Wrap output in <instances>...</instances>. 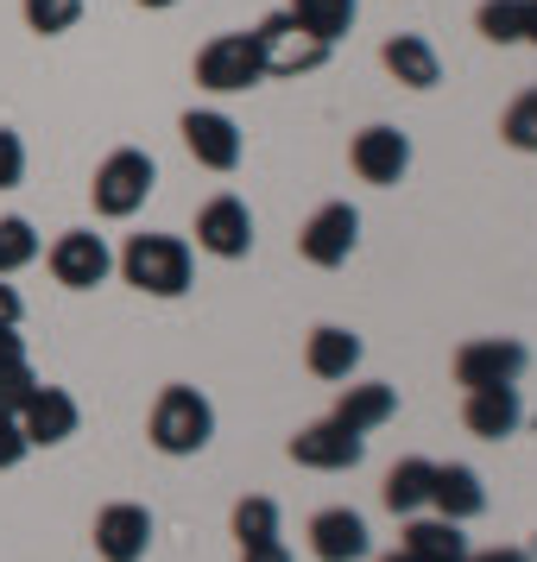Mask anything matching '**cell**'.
<instances>
[{
    "instance_id": "obj_15",
    "label": "cell",
    "mask_w": 537,
    "mask_h": 562,
    "mask_svg": "<svg viewBox=\"0 0 537 562\" xmlns=\"http://www.w3.org/2000/svg\"><path fill=\"white\" fill-rule=\"evenodd\" d=\"M20 430H26L32 449H57L77 436V398L64 385H32L26 411H20Z\"/></svg>"
},
{
    "instance_id": "obj_19",
    "label": "cell",
    "mask_w": 537,
    "mask_h": 562,
    "mask_svg": "<svg viewBox=\"0 0 537 562\" xmlns=\"http://www.w3.org/2000/svg\"><path fill=\"white\" fill-rule=\"evenodd\" d=\"M399 411V392L392 385H380V380H360V385H342V398H335V424H348L355 436H367V430H380L385 417Z\"/></svg>"
},
{
    "instance_id": "obj_25",
    "label": "cell",
    "mask_w": 537,
    "mask_h": 562,
    "mask_svg": "<svg viewBox=\"0 0 537 562\" xmlns=\"http://www.w3.org/2000/svg\"><path fill=\"white\" fill-rule=\"evenodd\" d=\"M474 26H481V38H493V45H525V0H481Z\"/></svg>"
},
{
    "instance_id": "obj_29",
    "label": "cell",
    "mask_w": 537,
    "mask_h": 562,
    "mask_svg": "<svg viewBox=\"0 0 537 562\" xmlns=\"http://www.w3.org/2000/svg\"><path fill=\"white\" fill-rule=\"evenodd\" d=\"M32 385H38V373L32 367H13V373H0V417H20L32 398Z\"/></svg>"
},
{
    "instance_id": "obj_13",
    "label": "cell",
    "mask_w": 537,
    "mask_h": 562,
    "mask_svg": "<svg viewBox=\"0 0 537 562\" xmlns=\"http://www.w3.org/2000/svg\"><path fill=\"white\" fill-rule=\"evenodd\" d=\"M348 165H355L360 183H399L411 171V139L399 127H360L355 146H348Z\"/></svg>"
},
{
    "instance_id": "obj_7",
    "label": "cell",
    "mask_w": 537,
    "mask_h": 562,
    "mask_svg": "<svg viewBox=\"0 0 537 562\" xmlns=\"http://www.w3.org/2000/svg\"><path fill=\"white\" fill-rule=\"evenodd\" d=\"M355 240H360V209L355 203H323L304 228H298V254H304L310 266L335 272V266H348Z\"/></svg>"
},
{
    "instance_id": "obj_3",
    "label": "cell",
    "mask_w": 537,
    "mask_h": 562,
    "mask_svg": "<svg viewBox=\"0 0 537 562\" xmlns=\"http://www.w3.org/2000/svg\"><path fill=\"white\" fill-rule=\"evenodd\" d=\"M153 183H158L153 153H139V146H114V153L96 165L89 203H96V215H108V222H127V215H139V209H146Z\"/></svg>"
},
{
    "instance_id": "obj_31",
    "label": "cell",
    "mask_w": 537,
    "mask_h": 562,
    "mask_svg": "<svg viewBox=\"0 0 537 562\" xmlns=\"http://www.w3.org/2000/svg\"><path fill=\"white\" fill-rule=\"evenodd\" d=\"M26 430H20V417H0V468H20L26 461Z\"/></svg>"
},
{
    "instance_id": "obj_11",
    "label": "cell",
    "mask_w": 537,
    "mask_h": 562,
    "mask_svg": "<svg viewBox=\"0 0 537 562\" xmlns=\"http://www.w3.org/2000/svg\"><path fill=\"white\" fill-rule=\"evenodd\" d=\"M96 550H102V562H146V550H153V512L133 506V499L102 506L96 512Z\"/></svg>"
},
{
    "instance_id": "obj_32",
    "label": "cell",
    "mask_w": 537,
    "mask_h": 562,
    "mask_svg": "<svg viewBox=\"0 0 537 562\" xmlns=\"http://www.w3.org/2000/svg\"><path fill=\"white\" fill-rule=\"evenodd\" d=\"M13 367H32L26 341H20V329H0V373H13Z\"/></svg>"
},
{
    "instance_id": "obj_38",
    "label": "cell",
    "mask_w": 537,
    "mask_h": 562,
    "mask_svg": "<svg viewBox=\"0 0 537 562\" xmlns=\"http://www.w3.org/2000/svg\"><path fill=\"white\" fill-rule=\"evenodd\" d=\"M380 562H417V557H405V550H392V557H380Z\"/></svg>"
},
{
    "instance_id": "obj_35",
    "label": "cell",
    "mask_w": 537,
    "mask_h": 562,
    "mask_svg": "<svg viewBox=\"0 0 537 562\" xmlns=\"http://www.w3.org/2000/svg\"><path fill=\"white\" fill-rule=\"evenodd\" d=\"M240 562H291V550H284V537H279V543H259V550H240Z\"/></svg>"
},
{
    "instance_id": "obj_18",
    "label": "cell",
    "mask_w": 537,
    "mask_h": 562,
    "mask_svg": "<svg viewBox=\"0 0 537 562\" xmlns=\"http://www.w3.org/2000/svg\"><path fill=\"white\" fill-rule=\"evenodd\" d=\"M380 64L392 70V82H405V89H436V82H443V57H436L430 38H417V32L385 38V45H380Z\"/></svg>"
},
{
    "instance_id": "obj_22",
    "label": "cell",
    "mask_w": 537,
    "mask_h": 562,
    "mask_svg": "<svg viewBox=\"0 0 537 562\" xmlns=\"http://www.w3.org/2000/svg\"><path fill=\"white\" fill-rule=\"evenodd\" d=\"M399 550L417 557V562H461L468 557V537H461V525H449V518H411Z\"/></svg>"
},
{
    "instance_id": "obj_4",
    "label": "cell",
    "mask_w": 537,
    "mask_h": 562,
    "mask_svg": "<svg viewBox=\"0 0 537 562\" xmlns=\"http://www.w3.org/2000/svg\"><path fill=\"white\" fill-rule=\"evenodd\" d=\"M254 45H259V70H266V77H310V70H323L329 52H335L323 38H310L291 13H266L254 26Z\"/></svg>"
},
{
    "instance_id": "obj_26",
    "label": "cell",
    "mask_w": 537,
    "mask_h": 562,
    "mask_svg": "<svg viewBox=\"0 0 537 562\" xmlns=\"http://www.w3.org/2000/svg\"><path fill=\"white\" fill-rule=\"evenodd\" d=\"M500 139H506L512 153H537V89L525 95H512L506 114H500Z\"/></svg>"
},
{
    "instance_id": "obj_23",
    "label": "cell",
    "mask_w": 537,
    "mask_h": 562,
    "mask_svg": "<svg viewBox=\"0 0 537 562\" xmlns=\"http://www.w3.org/2000/svg\"><path fill=\"white\" fill-rule=\"evenodd\" d=\"M298 26L310 32V38H323V45H335V38H348V26H355V0H291L284 7Z\"/></svg>"
},
{
    "instance_id": "obj_6",
    "label": "cell",
    "mask_w": 537,
    "mask_h": 562,
    "mask_svg": "<svg viewBox=\"0 0 537 562\" xmlns=\"http://www.w3.org/2000/svg\"><path fill=\"white\" fill-rule=\"evenodd\" d=\"M525 341L512 335H481V341H461L456 348V385L461 392H486V385H518L525 373Z\"/></svg>"
},
{
    "instance_id": "obj_30",
    "label": "cell",
    "mask_w": 537,
    "mask_h": 562,
    "mask_svg": "<svg viewBox=\"0 0 537 562\" xmlns=\"http://www.w3.org/2000/svg\"><path fill=\"white\" fill-rule=\"evenodd\" d=\"M20 178H26V139L13 127H0V190H13Z\"/></svg>"
},
{
    "instance_id": "obj_16",
    "label": "cell",
    "mask_w": 537,
    "mask_h": 562,
    "mask_svg": "<svg viewBox=\"0 0 537 562\" xmlns=\"http://www.w3.org/2000/svg\"><path fill=\"white\" fill-rule=\"evenodd\" d=\"M430 506H436V518H449V525H468V518H481V512H486L481 474H474L468 461H443V468L430 474Z\"/></svg>"
},
{
    "instance_id": "obj_36",
    "label": "cell",
    "mask_w": 537,
    "mask_h": 562,
    "mask_svg": "<svg viewBox=\"0 0 537 562\" xmlns=\"http://www.w3.org/2000/svg\"><path fill=\"white\" fill-rule=\"evenodd\" d=\"M525 45H537V0H525Z\"/></svg>"
},
{
    "instance_id": "obj_17",
    "label": "cell",
    "mask_w": 537,
    "mask_h": 562,
    "mask_svg": "<svg viewBox=\"0 0 537 562\" xmlns=\"http://www.w3.org/2000/svg\"><path fill=\"white\" fill-rule=\"evenodd\" d=\"M461 424L468 436H481V442H500L525 424V405H518V385H486V392H468L461 398Z\"/></svg>"
},
{
    "instance_id": "obj_8",
    "label": "cell",
    "mask_w": 537,
    "mask_h": 562,
    "mask_svg": "<svg viewBox=\"0 0 537 562\" xmlns=\"http://www.w3.org/2000/svg\"><path fill=\"white\" fill-rule=\"evenodd\" d=\"M45 266H52V279L64 284V291H96V284L114 272V254H108L102 234L89 228H70L52 240V254H45Z\"/></svg>"
},
{
    "instance_id": "obj_34",
    "label": "cell",
    "mask_w": 537,
    "mask_h": 562,
    "mask_svg": "<svg viewBox=\"0 0 537 562\" xmlns=\"http://www.w3.org/2000/svg\"><path fill=\"white\" fill-rule=\"evenodd\" d=\"M20 316H26L20 291H13V284H0V329H20Z\"/></svg>"
},
{
    "instance_id": "obj_28",
    "label": "cell",
    "mask_w": 537,
    "mask_h": 562,
    "mask_svg": "<svg viewBox=\"0 0 537 562\" xmlns=\"http://www.w3.org/2000/svg\"><path fill=\"white\" fill-rule=\"evenodd\" d=\"M20 13L38 38H64L82 20V0H20Z\"/></svg>"
},
{
    "instance_id": "obj_10",
    "label": "cell",
    "mask_w": 537,
    "mask_h": 562,
    "mask_svg": "<svg viewBox=\"0 0 537 562\" xmlns=\"http://www.w3.org/2000/svg\"><path fill=\"white\" fill-rule=\"evenodd\" d=\"M360 456H367V436H355L335 417H316V424H304V430L291 436V461L316 468V474H348Z\"/></svg>"
},
{
    "instance_id": "obj_12",
    "label": "cell",
    "mask_w": 537,
    "mask_h": 562,
    "mask_svg": "<svg viewBox=\"0 0 537 562\" xmlns=\"http://www.w3.org/2000/svg\"><path fill=\"white\" fill-rule=\"evenodd\" d=\"M183 146H190V158L203 165V171H234L240 165V127H234L222 108H190L178 121Z\"/></svg>"
},
{
    "instance_id": "obj_9",
    "label": "cell",
    "mask_w": 537,
    "mask_h": 562,
    "mask_svg": "<svg viewBox=\"0 0 537 562\" xmlns=\"http://www.w3.org/2000/svg\"><path fill=\"white\" fill-rule=\"evenodd\" d=\"M197 247L215 259H247L254 254V209L240 203V196H209L203 209H197Z\"/></svg>"
},
{
    "instance_id": "obj_24",
    "label": "cell",
    "mask_w": 537,
    "mask_h": 562,
    "mask_svg": "<svg viewBox=\"0 0 537 562\" xmlns=\"http://www.w3.org/2000/svg\"><path fill=\"white\" fill-rule=\"evenodd\" d=\"M234 543L240 550H259V543H279V506L266 493H247L234 506Z\"/></svg>"
},
{
    "instance_id": "obj_5",
    "label": "cell",
    "mask_w": 537,
    "mask_h": 562,
    "mask_svg": "<svg viewBox=\"0 0 537 562\" xmlns=\"http://www.w3.org/2000/svg\"><path fill=\"white\" fill-rule=\"evenodd\" d=\"M197 82L215 89V95H240V89L266 82L254 32H222V38H209L203 52H197Z\"/></svg>"
},
{
    "instance_id": "obj_20",
    "label": "cell",
    "mask_w": 537,
    "mask_h": 562,
    "mask_svg": "<svg viewBox=\"0 0 537 562\" xmlns=\"http://www.w3.org/2000/svg\"><path fill=\"white\" fill-rule=\"evenodd\" d=\"M304 367L316 373V380H348V373L360 367V335H355V329H335V323L310 329V341H304Z\"/></svg>"
},
{
    "instance_id": "obj_1",
    "label": "cell",
    "mask_w": 537,
    "mask_h": 562,
    "mask_svg": "<svg viewBox=\"0 0 537 562\" xmlns=\"http://www.w3.org/2000/svg\"><path fill=\"white\" fill-rule=\"evenodd\" d=\"M114 266H121V279H127L133 291H146V297H183V291H190V272H197L190 240H178V234H133Z\"/></svg>"
},
{
    "instance_id": "obj_37",
    "label": "cell",
    "mask_w": 537,
    "mask_h": 562,
    "mask_svg": "<svg viewBox=\"0 0 537 562\" xmlns=\"http://www.w3.org/2000/svg\"><path fill=\"white\" fill-rule=\"evenodd\" d=\"M139 7H153V13H165V7H178V0H139Z\"/></svg>"
},
{
    "instance_id": "obj_2",
    "label": "cell",
    "mask_w": 537,
    "mask_h": 562,
    "mask_svg": "<svg viewBox=\"0 0 537 562\" xmlns=\"http://www.w3.org/2000/svg\"><path fill=\"white\" fill-rule=\"evenodd\" d=\"M146 436H153L158 456H197L215 436V411H209V398L197 385H165L153 417H146Z\"/></svg>"
},
{
    "instance_id": "obj_33",
    "label": "cell",
    "mask_w": 537,
    "mask_h": 562,
    "mask_svg": "<svg viewBox=\"0 0 537 562\" xmlns=\"http://www.w3.org/2000/svg\"><path fill=\"white\" fill-rule=\"evenodd\" d=\"M461 562H532V550H525V543H506V550H468Z\"/></svg>"
},
{
    "instance_id": "obj_21",
    "label": "cell",
    "mask_w": 537,
    "mask_h": 562,
    "mask_svg": "<svg viewBox=\"0 0 537 562\" xmlns=\"http://www.w3.org/2000/svg\"><path fill=\"white\" fill-rule=\"evenodd\" d=\"M430 474H436V461H424V456L392 461V468H385V486H380L385 512H399V518H417V512L430 506Z\"/></svg>"
},
{
    "instance_id": "obj_14",
    "label": "cell",
    "mask_w": 537,
    "mask_h": 562,
    "mask_svg": "<svg viewBox=\"0 0 537 562\" xmlns=\"http://www.w3.org/2000/svg\"><path fill=\"white\" fill-rule=\"evenodd\" d=\"M373 550V537H367V518L348 506H323L310 518V557L316 562H360Z\"/></svg>"
},
{
    "instance_id": "obj_27",
    "label": "cell",
    "mask_w": 537,
    "mask_h": 562,
    "mask_svg": "<svg viewBox=\"0 0 537 562\" xmlns=\"http://www.w3.org/2000/svg\"><path fill=\"white\" fill-rule=\"evenodd\" d=\"M38 259V234H32L26 215H0V279L7 272H20V266H32Z\"/></svg>"
}]
</instances>
